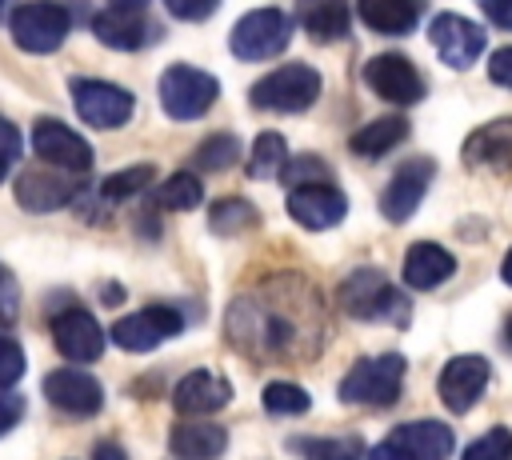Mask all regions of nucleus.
<instances>
[{
  "instance_id": "obj_15",
  "label": "nucleus",
  "mask_w": 512,
  "mask_h": 460,
  "mask_svg": "<svg viewBox=\"0 0 512 460\" xmlns=\"http://www.w3.org/2000/svg\"><path fill=\"white\" fill-rule=\"evenodd\" d=\"M44 396L56 412L64 416H96L104 408V388L92 372H80V368H56L44 376Z\"/></svg>"
},
{
  "instance_id": "obj_22",
  "label": "nucleus",
  "mask_w": 512,
  "mask_h": 460,
  "mask_svg": "<svg viewBox=\"0 0 512 460\" xmlns=\"http://www.w3.org/2000/svg\"><path fill=\"white\" fill-rule=\"evenodd\" d=\"M392 444L404 448L412 460H448L456 448V436L440 420H408L392 428Z\"/></svg>"
},
{
  "instance_id": "obj_8",
  "label": "nucleus",
  "mask_w": 512,
  "mask_h": 460,
  "mask_svg": "<svg viewBox=\"0 0 512 460\" xmlns=\"http://www.w3.org/2000/svg\"><path fill=\"white\" fill-rule=\"evenodd\" d=\"M72 104L80 112L84 124L92 128H124L136 112V96L112 80H92V76H76L72 80Z\"/></svg>"
},
{
  "instance_id": "obj_48",
  "label": "nucleus",
  "mask_w": 512,
  "mask_h": 460,
  "mask_svg": "<svg viewBox=\"0 0 512 460\" xmlns=\"http://www.w3.org/2000/svg\"><path fill=\"white\" fill-rule=\"evenodd\" d=\"M0 280H4V272H0Z\"/></svg>"
},
{
  "instance_id": "obj_45",
  "label": "nucleus",
  "mask_w": 512,
  "mask_h": 460,
  "mask_svg": "<svg viewBox=\"0 0 512 460\" xmlns=\"http://www.w3.org/2000/svg\"><path fill=\"white\" fill-rule=\"evenodd\" d=\"M144 4H148V0H112V8H116V12H140Z\"/></svg>"
},
{
  "instance_id": "obj_34",
  "label": "nucleus",
  "mask_w": 512,
  "mask_h": 460,
  "mask_svg": "<svg viewBox=\"0 0 512 460\" xmlns=\"http://www.w3.org/2000/svg\"><path fill=\"white\" fill-rule=\"evenodd\" d=\"M152 176H156V168H152V164L120 168V172H112V176L100 184V196H104V200H128V196L144 192V188L152 184Z\"/></svg>"
},
{
  "instance_id": "obj_38",
  "label": "nucleus",
  "mask_w": 512,
  "mask_h": 460,
  "mask_svg": "<svg viewBox=\"0 0 512 460\" xmlns=\"http://www.w3.org/2000/svg\"><path fill=\"white\" fill-rule=\"evenodd\" d=\"M280 176H284V184H292V188H296V184H316L320 176H328V164L316 160V156H296V160L284 164Z\"/></svg>"
},
{
  "instance_id": "obj_24",
  "label": "nucleus",
  "mask_w": 512,
  "mask_h": 460,
  "mask_svg": "<svg viewBox=\"0 0 512 460\" xmlns=\"http://www.w3.org/2000/svg\"><path fill=\"white\" fill-rule=\"evenodd\" d=\"M168 448L176 460H216L228 448V432L208 420H180L168 432Z\"/></svg>"
},
{
  "instance_id": "obj_5",
  "label": "nucleus",
  "mask_w": 512,
  "mask_h": 460,
  "mask_svg": "<svg viewBox=\"0 0 512 460\" xmlns=\"http://www.w3.org/2000/svg\"><path fill=\"white\" fill-rule=\"evenodd\" d=\"M156 92H160V108H164L172 120H200V116L216 104L220 84H216V76L204 72V68L172 64V68H164Z\"/></svg>"
},
{
  "instance_id": "obj_4",
  "label": "nucleus",
  "mask_w": 512,
  "mask_h": 460,
  "mask_svg": "<svg viewBox=\"0 0 512 460\" xmlns=\"http://www.w3.org/2000/svg\"><path fill=\"white\" fill-rule=\"evenodd\" d=\"M336 296L352 320H392V324L408 320V300L388 284L380 268H356L352 276H344Z\"/></svg>"
},
{
  "instance_id": "obj_26",
  "label": "nucleus",
  "mask_w": 512,
  "mask_h": 460,
  "mask_svg": "<svg viewBox=\"0 0 512 460\" xmlns=\"http://www.w3.org/2000/svg\"><path fill=\"white\" fill-rule=\"evenodd\" d=\"M92 36L108 48H120V52H136L144 40H148V20L140 12H116V8H104L92 16Z\"/></svg>"
},
{
  "instance_id": "obj_9",
  "label": "nucleus",
  "mask_w": 512,
  "mask_h": 460,
  "mask_svg": "<svg viewBox=\"0 0 512 460\" xmlns=\"http://www.w3.org/2000/svg\"><path fill=\"white\" fill-rule=\"evenodd\" d=\"M428 40L436 44V52H440V60L448 64V68H456V72H464V68H472L476 60H480V52H484V28L476 24V20H468V16H460V12H436L432 20H428Z\"/></svg>"
},
{
  "instance_id": "obj_13",
  "label": "nucleus",
  "mask_w": 512,
  "mask_h": 460,
  "mask_svg": "<svg viewBox=\"0 0 512 460\" xmlns=\"http://www.w3.org/2000/svg\"><path fill=\"white\" fill-rule=\"evenodd\" d=\"M348 212V196L328 184V180H316V184H296L288 188V216L308 228V232H324V228H336Z\"/></svg>"
},
{
  "instance_id": "obj_14",
  "label": "nucleus",
  "mask_w": 512,
  "mask_h": 460,
  "mask_svg": "<svg viewBox=\"0 0 512 460\" xmlns=\"http://www.w3.org/2000/svg\"><path fill=\"white\" fill-rule=\"evenodd\" d=\"M488 376H492V364L484 360V356H452L444 368H440V376H436V392H440V400L456 412V416H464L480 396H484V388H488Z\"/></svg>"
},
{
  "instance_id": "obj_42",
  "label": "nucleus",
  "mask_w": 512,
  "mask_h": 460,
  "mask_svg": "<svg viewBox=\"0 0 512 460\" xmlns=\"http://www.w3.org/2000/svg\"><path fill=\"white\" fill-rule=\"evenodd\" d=\"M484 8V16L500 28H512V0H476Z\"/></svg>"
},
{
  "instance_id": "obj_23",
  "label": "nucleus",
  "mask_w": 512,
  "mask_h": 460,
  "mask_svg": "<svg viewBox=\"0 0 512 460\" xmlns=\"http://www.w3.org/2000/svg\"><path fill=\"white\" fill-rule=\"evenodd\" d=\"M300 28L316 40V44H332L340 36H348L352 28V4L348 0H296V16Z\"/></svg>"
},
{
  "instance_id": "obj_27",
  "label": "nucleus",
  "mask_w": 512,
  "mask_h": 460,
  "mask_svg": "<svg viewBox=\"0 0 512 460\" xmlns=\"http://www.w3.org/2000/svg\"><path fill=\"white\" fill-rule=\"evenodd\" d=\"M404 136H408V120H404V116H380V120L364 124L360 132H352L348 148H352L356 156H364V160H376V156L392 152Z\"/></svg>"
},
{
  "instance_id": "obj_6",
  "label": "nucleus",
  "mask_w": 512,
  "mask_h": 460,
  "mask_svg": "<svg viewBox=\"0 0 512 460\" xmlns=\"http://www.w3.org/2000/svg\"><path fill=\"white\" fill-rule=\"evenodd\" d=\"M8 28H12L16 48H24L32 56H48V52H56L64 44V36L72 28V16L56 0H28V4H20L12 12Z\"/></svg>"
},
{
  "instance_id": "obj_18",
  "label": "nucleus",
  "mask_w": 512,
  "mask_h": 460,
  "mask_svg": "<svg viewBox=\"0 0 512 460\" xmlns=\"http://www.w3.org/2000/svg\"><path fill=\"white\" fill-rule=\"evenodd\" d=\"M232 400V384L212 372V368H192L176 388H172V408L180 416H208V412H220L224 404Z\"/></svg>"
},
{
  "instance_id": "obj_16",
  "label": "nucleus",
  "mask_w": 512,
  "mask_h": 460,
  "mask_svg": "<svg viewBox=\"0 0 512 460\" xmlns=\"http://www.w3.org/2000/svg\"><path fill=\"white\" fill-rule=\"evenodd\" d=\"M32 152L52 164V168H64V172H88L92 168V144L72 132L68 124L60 120H36L32 128Z\"/></svg>"
},
{
  "instance_id": "obj_40",
  "label": "nucleus",
  "mask_w": 512,
  "mask_h": 460,
  "mask_svg": "<svg viewBox=\"0 0 512 460\" xmlns=\"http://www.w3.org/2000/svg\"><path fill=\"white\" fill-rule=\"evenodd\" d=\"M488 80L500 84V88H512V44L496 48L492 60H488Z\"/></svg>"
},
{
  "instance_id": "obj_46",
  "label": "nucleus",
  "mask_w": 512,
  "mask_h": 460,
  "mask_svg": "<svg viewBox=\"0 0 512 460\" xmlns=\"http://www.w3.org/2000/svg\"><path fill=\"white\" fill-rule=\"evenodd\" d=\"M500 276H504V284L512 288V248L504 252V264H500Z\"/></svg>"
},
{
  "instance_id": "obj_49",
  "label": "nucleus",
  "mask_w": 512,
  "mask_h": 460,
  "mask_svg": "<svg viewBox=\"0 0 512 460\" xmlns=\"http://www.w3.org/2000/svg\"><path fill=\"white\" fill-rule=\"evenodd\" d=\"M508 460H512V456H508Z\"/></svg>"
},
{
  "instance_id": "obj_10",
  "label": "nucleus",
  "mask_w": 512,
  "mask_h": 460,
  "mask_svg": "<svg viewBox=\"0 0 512 460\" xmlns=\"http://www.w3.org/2000/svg\"><path fill=\"white\" fill-rule=\"evenodd\" d=\"M364 84H368L380 100H388V104H416V100H424V92H428L420 68H416L408 56H400V52H380V56H372V60L364 64Z\"/></svg>"
},
{
  "instance_id": "obj_12",
  "label": "nucleus",
  "mask_w": 512,
  "mask_h": 460,
  "mask_svg": "<svg viewBox=\"0 0 512 460\" xmlns=\"http://www.w3.org/2000/svg\"><path fill=\"white\" fill-rule=\"evenodd\" d=\"M432 176H436V160H432V156H412V160H404V164L392 172L388 188L380 192V212H384V220L404 224V220L420 208V200H424Z\"/></svg>"
},
{
  "instance_id": "obj_33",
  "label": "nucleus",
  "mask_w": 512,
  "mask_h": 460,
  "mask_svg": "<svg viewBox=\"0 0 512 460\" xmlns=\"http://www.w3.org/2000/svg\"><path fill=\"white\" fill-rule=\"evenodd\" d=\"M296 452L304 460H360L364 456V440L352 432V436H312V440H300Z\"/></svg>"
},
{
  "instance_id": "obj_17",
  "label": "nucleus",
  "mask_w": 512,
  "mask_h": 460,
  "mask_svg": "<svg viewBox=\"0 0 512 460\" xmlns=\"http://www.w3.org/2000/svg\"><path fill=\"white\" fill-rule=\"evenodd\" d=\"M52 340L56 352L76 360V364H92L104 352V328L96 324V316L88 308H64L52 316Z\"/></svg>"
},
{
  "instance_id": "obj_44",
  "label": "nucleus",
  "mask_w": 512,
  "mask_h": 460,
  "mask_svg": "<svg viewBox=\"0 0 512 460\" xmlns=\"http://www.w3.org/2000/svg\"><path fill=\"white\" fill-rule=\"evenodd\" d=\"M92 460H128V452H124L116 440H104V444L92 448Z\"/></svg>"
},
{
  "instance_id": "obj_32",
  "label": "nucleus",
  "mask_w": 512,
  "mask_h": 460,
  "mask_svg": "<svg viewBox=\"0 0 512 460\" xmlns=\"http://www.w3.org/2000/svg\"><path fill=\"white\" fill-rule=\"evenodd\" d=\"M240 160V140L232 136V132H212L208 140H200V148H196V156H192V164L200 168V172H224V168H232Z\"/></svg>"
},
{
  "instance_id": "obj_39",
  "label": "nucleus",
  "mask_w": 512,
  "mask_h": 460,
  "mask_svg": "<svg viewBox=\"0 0 512 460\" xmlns=\"http://www.w3.org/2000/svg\"><path fill=\"white\" fill-rule=\"evenodd\" d=\"M220 0H164V8L176 16V20H204L216 12Z\"/></svg>"
},
{
  "instance_id": "obj_31",
  "label": "nucleus",
  "mask_w": 512,
  "mask_h": 460,
  "mask_svg": "<svg viewBox=\"0 0 512 460\" xmlns=\"http://www.w3.org/2000/svg\"><path fill=\"white\" fill-rule=\"evenodd\" d=\"M260 404L268 416H304L312 408V396L292 380H272V384H264Z\"/></svg>"
},
{
  "instance_id": "obj_25",
  "label": "nucleus",
  "mask_w": 512,
  "mask_h": 460,
  "mask_svg": "<svg viewBox=\"0 0 512 460\" xmlns=\"http://www.w3.org/2000/svg\"><path fill=\"white\" fill-rule=\"evenodd\" d=\"M356 16L380 36H408L424 16V0H356Z\"/></svg>"
},
{
  "instance_id": "obj_41",
  "label": "nucleus",
  "mask_w": 512,
  "mask_h": 460,
  "mask_svg": "<svg viewBox=\"0 0 512 460\" xmlns=\"http://www.w3.org/2000/svg\"><path fill=\"white\" fill-rule=\"evenodd\" d=\"M20 416H24V400H20V396L0 392V436H4L8 428H16V424H20Z\"/></svg>"
},
{
  "instance_id": "obj_43",
  "label": "nucleus",
  "mask_w": 512,
  "mask_h": 460,
  "mask_svg": "<svg viewBox=\"0 0 512 460\" xmlns=\"http://www.w3.org/2000/svg\"><path fill=\"white\" fill-rule=\"evenodd\" d=\"M364 456H368V460H412V456H408L404 448H396L392 440H384V444H376V448H368Z\"/></svg>"
},
{
  "instance_id": "obj_35",
  "label": "nucleus",
  "mask_w": 512,
  "mask_h": 460,
  "mask_svg": "<svg viewBox=\"0 0 512 460\" xmlns=\"http://www.w3.org/2000/svg\"><path fill=\"white\" fill-rule=\"evenodd\" d=\"M508 456H512V432L500 424L464 448V460H508Z\"/></svg>"
},
{
  "instance_id": "obj_37",
  "label": "nucleus",
  "mask_w": 512,
  "mask_h": 460,
  "mask_svg": "<svg viewBox=\"0 0 512 460\" xmlns=\"http://www.w3.org/2000/svg\"><path fill=\"white\" fill-rule=\"evenodd\" d=\"M20 152H24V140H20V128L12 124V120H4L0 116V184L8 180V172L16 168V160H20Z\"/></svg>"
},
{
  "instance_id": "obj_19",
  "label": "nucleus",
  "mask_w": 512,
  "mask_h": 460,
  "mask_svg": "<svg viewBox=\"0 0 512 460\" xmlns=\"http://www.w3.org/2000/svg\"><path fill=\"white\" fill-rule=\"evenodd\" d=\"M464 168L472 172H508L512 168V116L488 120L480 124L468 140H464Z\"/></svg>"
},
{
  "instance_id": "obj_30",
  "label": "nucleus",
  "mask_w": 512,
  "mask_h": 460,
  "mask_svg": "<svg viewBox=\"0 0 512 460\" xmlns=\"http://www.w3.org/2000/svg\"><path fill=\"white\" fill-rule=\"evenodd\" d=\"M288 164V144L280 132H260L256 144H252V156H248V176L252 180H276Z\"/></svg>"
},
{
  "instance_id": "obj_20",
  "label": "nucleus",
  "mask_w": 512,
  "mask_h": 460,
  "mask_svg": "<svg viewBox=\"0 0 512 460\" xmlns=\"http://www.w3.org/2000/svg\"><path fill=\"white\" fill-rule=\"evenodd\" d=\"M76 196H80V180L40 172V168H28L16 176V204L24 212H56V208L72 204Z\"/></svg>"
},
{
  "instance_id": "obj_29",
  "label": "nucleus",
  "mask_w": 512,
  "mask_h": 460,
  "mask_svg": "<svg viewBox=\"0 0 512 460\" xmlns=\"http://www.w3.org/2000/svg\"><path fill=\"white\" fill-rule=\"evenodd\" d=\"M256 224H260V212L244 196H224V200H216L208 208V228L216 236H240V232H248Z\"/></svg>"
},
{
  "instance_id": "obj_1",
  "label": "nucleus",
  "mask_w": 512,
  "mask_h": 460,
  "mask_svg": "<svg viewBox=\"0 0 512 460\" xmlns=\"http://www.w3.org/2000/svg\"><path fill=\"white\" fill-rule=\"evenodd\" d=\"M228 336L248 356H292L296 340H304V312L264 296H240L228 308Z\"/></svg>"
},
{
  "instance_id": "obj_11",
  "label": "nucleus",
  "mask_w": 512,
  "mask_h": 460,
  "mask_svg": "<svg viewBox=\"0 0 512 460\" xmlns=\"http://www.w3.org/2000/svg\"><path fill=\"white\" fill-rule=\"evenodd\" d=\"M184 328V316L168 304H148L132 316H120L112 324V344H120L124 352H152L164 340H172Z\"/></svg>"
},
{
  "instance_id": "obj_28",
  "label": "nucleus",
  "mask_w": 512,
  "mask_h": 460,
  "mask_svg": "<svg viewBox=\"0 0 512 460\" xmlns=\"http://www.w3.org/2000/svg\"><path fill=\"white\" fill-rule=\"evenodd\" d=\"M200 200H204V184H200L196 172H172V176L152 192V204L164 208V212H192Z\"/></svg>"
},
{
  "instance_id": "obj_50",
  "label": "nucleus",
  "mask_w": 512,
  "mask_h": 460,
  "mask_svg": "<svg viewBox=\"0 0 512 460\" xmlns=\"http://www.w3.org/2000/svg\"><path fill=\"white\" fill-rule=\"evenodd\" d=\"M0 4H4V0H0Z\"/></svg>"
},
{
  "instance_id": "obj_21",
  "label": "nucleus",
  "mask_w": 512,
  "mask_h": 460,
  "mask_svg": "<svg viewBox=\"0 0 512 460\" xmlns=\"http://www.w3.org/2000/svg\"><path fill=\"white\" fill-rule=\"evenodd\" d=\"M452 272H456V256H452L448 248H440L436 240H420V244H412V248L404 252V268H400L404 284L416 288V292H432V288H440Z\"/></svg>"
},
{
  "instance_id": "obj_7",
  "label": "nucleus",
  "mask_w": 512,
  "mask_h": 460,
  "mask_svg": "<svg viewBox=\"0 0 512 460\" xmlns=\"http://www.w3.org/2000/svg\"><path fill=\"white\" fill-rule=\"evenodd\" d=\"M288 40H292V16L280 8H256L236 20L228 48L236 60H268V56H280Z\"/></svg>"
},
{
  "instance_id": "obj_36",
  "label": "nucleus",
  "mask_w": 512,
  "mask_h": 460,
  "mask_svg": "<svg viewBox=\"0 0 512 460\" xmlns=\"http://www.w3.org/2000/svg\"><path fill=\"white\" fill-rule=\"evenodd\" d=\"M20 376H24V348L8 332H0V392H8Z\"/></svg>"
},
{
  "instance_id": "obj_3",
  "label": "nucleus",
  "mask_w": 512,
  "mask_h": 460,
  "mask_svg": "<svg viewBox=\"0 0 512 460\" xmlns=\"http://www.w3.org/2000/svg\"><path fill=\"white\" fill-rule=\"evenodd\" d=\"M320 88L324 80L312 64H280L248 88V100L252 108H264V112H304L320 100Z\"/></svg>"
},
{
  "instance_id": "obj_2",
  "label": "nucleus",
  "mask_w": 512,
  "mask_h": 460,
  "mask_svg": "<svg viewBox=\"0 0 512 460\" xmlns=\"http://www.w3.org/2000/svg\"><path fill=\"white\" fill-rule=\"evenodd\" d=\"M404 356L400 352H384V356H364L356 360L344 380L336 384L340 404H368V408H388L400 400L404 388Z\"/></svg>"
},
{
  "instance_id": "obj_47",
  "label": "nucleus",
  "mask_w": 512,
  "mask_h": 460,
  "mask_svg": "<svg viewBox=\"0 0 512 460\" xmlns=\"http://www.w3.org/2000/svg\"><path fill=\"white\" fill-rule=\"evenodd\" d=\"M504 344H508V348H512V316H508V320H504Z\"/></svg>"
}]
</instances>
